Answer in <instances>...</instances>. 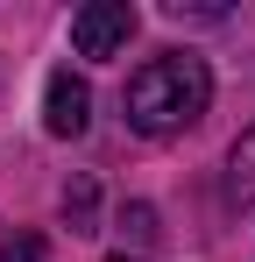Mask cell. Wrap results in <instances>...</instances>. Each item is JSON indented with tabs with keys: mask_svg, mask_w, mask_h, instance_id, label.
<instances>
[{
	"mask_svg": "<svg viewBox=\"0 0 255 262\" xmlns=\"http://www.w3.org/2000/svg\"><path fill=\"white\" fill-rule=\"evenodd\" d=\"M92 199H99V191H92V177H71V184H64V213H71V234H92Z\"/></svg>",
	"mask_w": 255,
	"mask_h": 262,
	"instance_id": "obj_5",
	"label": "cell"
},
{
	"mask_svg": "<svg viewBox=\"0 0 255 262\" xmlns=\"http://www.w3.org/2000/svg\"><path fill=\"white\" fill-rule=\"evenodd\" d=\"M121 227L135 234V241H156V206H142V199H135V206H121Z\"/></svg>",
	"mask_w": 255,
	"mask_h": 262,
	"instance_id": "obj_6",
	"label": "cell"
},
{
	"mask_svg": "<svg viewBox=\"0 0 255 262\" xmlns=\"http://www.w3.org/2000/svg\"><path fill=\"white\" fill-rule=\"evenodd\" d=\"M206 106H213V71H206V57H192V50L149 57L121 92V114H128L135 135H177V128H192Z\"/></svg>",
	"mask_w": 255,
	"mask_h": 262,
	"instance_id": "obj_1",
	"label": "cell"
},
{
	"mask_svg": "<svg viewBox=\"0 0 255 262\" xmlns=\"http://www.w3.org/2000/svg\"><path fill=\"white\" fill-rule=\"evenodd\" d=\"M227 199H255V121L241 128L234 156H227Z\"/></svg>",
	"mask_w": 255,
	"mask_h": 262,
	"instance_id": "obj_4",
	"label": "cell"
},
{
	"mask_svg": "<svg viewBox=\"0 0 255 262\" xmlns=\"http://www.w3.org/2000/svg\"><path fill=\"white\" fill-rule=\"evenodd\" d=\"M107 262H135V255H107Z\"/></svg>",
	"mask_w": 255,
	"mask_h": 262,
	"instance_id": "obj_8",
	"label": "cell"
},
{
	"mask_svg": "<svg viewBox=\"0 0 255 262\" xmlns=\"http://www.w3.org/2000/svg\"><path fill=\"white\" fill-rule=\"evenodd\" d=\"M128 36H135V7L128 0H85L71 14V50L78 57H121Z\"/></svg>",
	"mask_w": 255,
	"mask_h": 262,
	"instance_id": "obj_2",
	"label": "cell"
},
{
	"mask_svg": "<svg viewBox=\"0 0 255 262\" xmlns=\"http://www.w3.org/2000/svg\"><path fill=\"white\" fill-rule=\"evenodd\" d=\"M85 121H92V92H85V78L50 71V92H42V128H50V135H85Z\"/></svg>",
	"mask_w": 255,
	"mask_h": 262,
	"instance_id": "obj_3",
	"label": "cell"
},
{
	"mask_svg": "<svg viewBox=\"0 0 255 262\" xmlns=\"http://www.w3.org/2000/svg\"><path fill=\"white\" fill-rule=\"evenodd\" d=\"M0 262H42V234H7L0 241Z\"/></svg>",
	"mask_w": 255,
	"mask_h": 262,
	"instance_id": "obj_7",
	"label": "cell"
}]
</instances>
